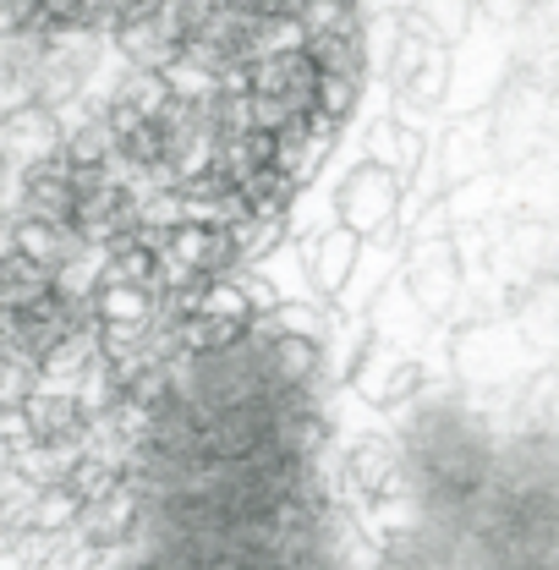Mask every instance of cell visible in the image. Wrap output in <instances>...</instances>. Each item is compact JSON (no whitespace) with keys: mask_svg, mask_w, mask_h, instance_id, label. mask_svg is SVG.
I'll use <instances>...</instances> for the list:
<instances>
[{"mask_svg":"<svg viewBox=\"0 0 559 570\" xmlns=\"http://www.w3.org/2000/svg\"><path fill=\"white\" fill-rule=\"evenodd\" d=\"M351 258H356V236L351 230H330L318 242V258H313V281L324 291H341V281L351 275Z\"/></svg>","mask_w":559,"mask_h":570,"instance_id":"7a4b0ae2","label":"cell"},{"mask_svg":"<svg viewBox=\"0 0 559 570\" xmlns=\"http://www.w3.org/2000/svg\"><path fill=\"white\" fill-rule=\"evenodd\" d=\"M390 209H395V181H390V170H384V165H362V170L346 181V193H341V219H346V230L362 236V230L384 225Z\"/></svg>","mask_w":559,"mask_h":570,"instance_id":"6da1fadb","label":"cell"}]
</instances>
